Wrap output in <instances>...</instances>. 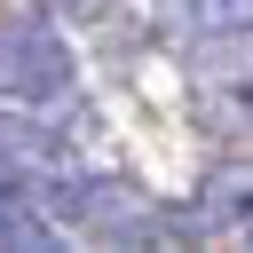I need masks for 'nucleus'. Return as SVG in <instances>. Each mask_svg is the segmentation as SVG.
<instances>
[{
	"label": "nucleus",
	"mask_w": 253,
	"mask_h": 253,
	"mask_svg": "<svg viewBox=\"0 0 253 253\" xmlns=\"http://www.w3.org/2000/svg\"><path fill=\"white\" fill-rule=\"evenodd\" d=\"M32 206H40V213H63L71 229H87V237H103V245H142V237H158V206H150L134 182H119V174H47V182L32 190Z\"/></svg>",
	"instance_id": "obj_1"
},
{
	"label": "nucleus",
	"mask_w": 253,
	"mask_h": 253,
	"mask_svg": "<svg viewBox=\"0 0 253 253\" xmlns=\"http://www.w3.org/2000/svg\"><path fill=\"white\" fill-rule=\"evenodd\" d=\"M71 87H79V63L55 24H40V16L0 24V103L8 111H55Z\"/></svg>",
	"instance_id": "obj_2"
},
{
	"label": "nucleus",
	"mask_w": 253,
	"mask_h": 253,
	"mask_svg": "<svg viewBox=\"0 0 253 253\" xmlns=\"http://www.w3.org/2000/svg\"><path fill=\"white\" fill-rule=\"evenodd\" d=\"M47 174H71V150L47 134V126H24V119H0V190L32 198Z\"/></svg>",
	"instance_id": "obj_3"
},
{
	"label": "nucleus",
	"mask_w": 253,
	"mask_h": 253,
	"mask_svg": "<svg viewBox=\"0 0 253 253\" xmlns=\"http://www.w3.org/2000/svg\"><path fill=\"white\" fill-rule=\"evenodd\" d=\"M198 119H206L221 142H253V71L198 79Z\"/></svg>",
	"instance_id": "obj_4"
},
{
	"label": "nucleus",
	"mask_w": 253,
	"mask_h": 253,
	"mask_svg": "<svg viewBox=\"0 0 253 253\" xmlns=\"http://www.w3.org/2000/svg\"><path fill=\"white\" fill-rule=\"evenodd\" d=\"M24 245H32V253H55V245H63V229H55L32 198L0 190V253H24Z\"/></svg>",
	"instance_id": "obj_5"
},
{
	"label": "nucleus",
	"mask_w": 253,
	"mask_h": 253,
	"mask_svg": "<svg viewBox=\"0 0 253 253\" xmlns=\"http://www.w3.org/2000/svg\"><path fill=\"white\" fill-rule=\"evenodd\" d=\"M198 40H253V0H174Z\"/></svg>",
	"instance_id": "obj_6"
},
{
	"label": "nucleus",
	"mask_w": 253,
	"mask_h": 253,
	"mask_svg": "<svg viewBox=\"0 0 253 253\" xmlns=\"http://www.w3.org/2000/svg\"><path fill=\"white\" fill-rule=\"evenodd\" d=\"M237 237H245V245H253V198H245V213H237Z\"/></svg>",
	"instance_id": "obj_7"
}]
</instances>
